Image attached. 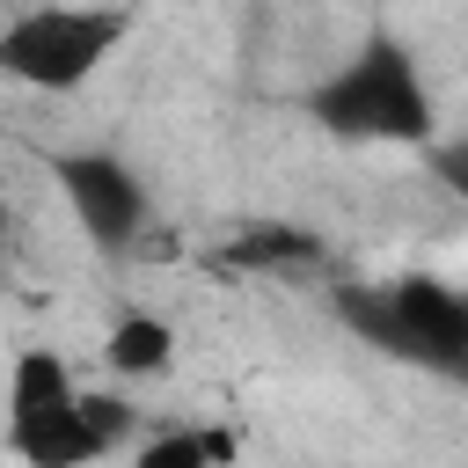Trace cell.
Returning <instances> with one entry per match:
<instances>
[{
	"mask_svg": "<svg viewBox=\"0 0 468 468\" xmlns=\"http://www.w3.org/2000/svg\"><path fill=\"white\" fill-rule=\"evenodd\" d=\"M307 117L358 146H424L439 110H431V88H424V66L410 58V44L366 37L344 66H329L307 88Z\"/></svg>",
	"mask_w": 468,
	"mask_h": 468,
	"instance_id": "1",
	"label": "cell"
},
{
	"mask_svg": "<svg viewBox=\"0 0 468 468\" xmlns=\"http://www.w3.org/2000/svg\"><path fill=\"white\" fill-rule=\"evenodd\" d=\"M336 314L373 336L395 358L439 366V373H468V292L439 285V278H395V285H358L336 300Z\"/></svg>",
	"mask_w": 468,
	"mask_h": 468,
	"instance_id": "2",
	"label": "cell"
},
{
	"mask_svg": "<svg viewBox=\"0 0 468 468\" xmlns=\"http://www.w3.org/2000/svg\"><path fill=\"white\" fill-rule=\"evenodd\" d=\"M132 15L124 7H22L7 29H0V73H15L22 88H44V95H66L80 80H95L110 66V51L124 44Z\"/></svg>",
	"mask_w": 468,
	"mask_h": 468,
	"instance_id": "3",
	"label": "cell"
},
{
	"mask_svg": "<svg viewBox=\"0 0 468 468\" xmlns=\"http://www.w3.org/2000/svg\"><path fill=\"white\" fill-rule=\"evenodd\" d=\"M51 176H58V190H66V205H73V219H80V234H88L95 249L139 241V227H146V190H139V176H132L117 154H58Z\"/></svg>",
	"mask_w": 468,
	"mask_h": 468,
	"instance_id": "4",
	"label": "cell"
},
{
	"mask_svg": "<svg viewBox=\"0 0 468 468\" xmlns=\"http://www.w3.org/2000/svg\"><path fill=\"white\" fill-rule=\"evenodd\" d=\"M7 453L29 461V468H80V461H102L110 439L88 424V410H58V417H37V424H7Z\"/></svg>",
	"mask_w": 468,
	"mask_h": 468,
	"instance_id": "5",
	"label": "cell"
},
{
	"mask_svg": "<svg viewBox=\"0 0 468 468\" xmlns=\"http://www.w3.org/2000/svg\"><path fill=\"white\" fill-rule=\"evenodd\" d=\"M80 402V380L58 351H15L7 366V424H37V417H58Z\"/></svg>",
	"mask_w": 468,
	"mask_h": 468,
	"instance_id": "6",
	"label": "cell"
},
{
	"mask_svg": "<svg viewBox=\"0 0 468 468\" xmlns=\"http://www.w3.org/2000/svg\"><path fill=\"white\" fill-rule=\"evenodd\" d=\"M102 358H110L117 380H154V373H168V358H176V329H168L161 314H139V307H132V314L110 322Z\"/></svg>",
	"mask_w": 468,
	"mask_h": 468,
	"instance_id": "7",
	"label": "cell"
},
{
	"mask_svg": "<svg viewBox=\"0 0 468 468\" xmlns=\"http://www.w3.org/2000/svg\"><path fill=\"white\" fill-rule=\"evenodd\" d=\"M227 256L249 263V271H292V263L314 256V234H300V227H249V234H234Z\"/></svg>",
	"mask_w": 468,
	"mask_h": 468,
	"instance_id": "8",
	"label": "cell"
},
{
	"mask_svg": "<svg viewBox=\"0 0 468 468\" xmlns=\"http://www.w3.org/2000/svg\"><path fill=\"white\" fill-rule=\"evenodd\" d=\"M227 453H234V439H227V431H168V439L139 446V461H146V468H197V461H227Z\"/></svg>",
	"mask_w": 468,
	"mask_h": 468,
	"instance_id": "9",
	"label": "cell"
},
{
	"mask_svg": "<svg viewBox=\"0 0 468 468\" xmlns=\"http://www.w3.org/2000/svg\"><path fill=\"white\" fill-rule=\"evenodd\" d=\"M431 168H439V176H446V183L468 197V139H446V146L431 154Z\"/></svg>",
	"mask_w": 468,
	"mask_h": 468,
	"instance_id": "10",
	"label": "cell"
},
{
	"mask_svg": "<svg viewBox=\"0 0 468 468\" xmlns=\"http://www.w3.org/2000/svg\"><path fill=\"white\" fill-rule=\"evenodd\" d=\"M0 241H7V205H0Z\"/></svg>",
	"mask_w": 468,
	"mask_h": 468,
	"instance_id": "11",
	"label": "cell"
}]
</instances>
